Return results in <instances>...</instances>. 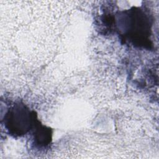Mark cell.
I'll return each instance as SVG.
<instances>
[{"mask_svg":"<svg viewBox=\"0 0 159 159\" xmlns=\"http://www.w3.org/2000/svg\"><path fill=\"white\" fill-rule=\"evenodd\" d=\"M152 19L144 9L139 7L119 12L115 17V25L125 42L134 45H149Z\"/></svg>","mask_w":159,"mask_h":159,"instance_id":"6da1fadb","label":"cell"},{"mask_svg":"<svg viewBox=\"0 0 159 159\" xmlns=\"http://www.w3.org/2000/svg\"><path fill=\"white\" fill-rule=\"evenodd\" d=\"M33 145L35 147L42 148L47 147L52 139V131L50 127L40 123V121L36 124L32 130Z\"/></svg>","mask_w":159,"mask_h":159,"instance_id":"3957f363","label":"cell"},{"mask_svg":"<svg viewBox=\"0 0 159 159\" xmlns=\"http://www.w3.org/2000/svg\"><path fill=\"white\" fill-rule=\"evenodd\" d=\"M39 121L35 112L22 102H16L11 106L2 118L5 129L14 137L25 135Z\"/></svg>","mask_w":159,"mask_h":159,"instance_id":"7a4b0ae2","label":"cell"}]
</instances>
